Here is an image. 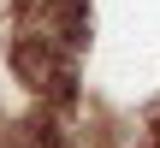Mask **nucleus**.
I'll list each match as a JSON object with an SVG mask.
<instances>
[{
	"instance_id": "obj_2",
	"label": "nucleus",
	"mask_w": 160,
	"mask_h": 148,
	"mask_svg": "<svg viewBox=\"0 0 160 148\" xmlns=\"http://www.w3.org/2000/svg\"><path fill=\"white\" fill-rule=\"evenodd\" d=\"M148 148H160V119H154V131H148Z\"/></svg>"
},
{
	"instance_id": "obj_1",
	"label": "nucleus",
	"mask_w": 160,
	"mask_h": 148,
	"mask_svg": "<svg viewBox=\"0 0 160 148\" xmlns=\"http://www.w3.org/2000/svg\"><path fill=\"white\" fill-rule=\"evenodd\" d=\"M12 148H71V142H65V131H53V125H30Z\"/></svg>"
}]
</instances>
